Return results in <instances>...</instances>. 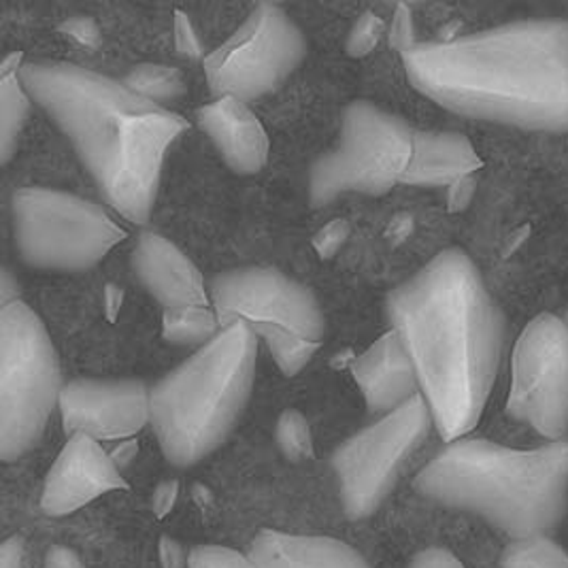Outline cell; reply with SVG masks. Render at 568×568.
<instances>
[{"label": "cell", "instance_id": "1", "mask_svg": "<svg viewBox=\"0 0 568 568\" xmlns=\"http://www.w3.org/2000/svg\"><path fill=\"white\" fill-rule=\"evenodd\" d=\"M445 443L465 439L488 405L507 324L470 256L449 247L386 301Z\"/></svg>", "mask_w": 568, "mask_h": 568}, {"label": "cell", "instance_id": "2", "mask_svg": "<svg viewBox=\"0 0 568 568\" xmlns=\"http://www.w3.org/2000/svg\"><path fill=\"white\" fill-rule=\"evenodd\" d=\"M400 55L415 90L452 113L568 132V20H521Z\"/></svg>", "mask_w": 568, "mask_h": 568}, {"label": "cell", "instance_id": "3", "mask_svg": "<svg viewBox=\"0 0 568 568\" xmlns=\"http://www.w3.org/2000/svg\"><path fill=\"white\" fill-rule=\"evenodd\" d=\"M20 78L32 103L69 139L104 201L132 224H145L166 154L187 120L120 79L71 62H24Z\"/></svg>", "mask_w": 568, "mask_h": 568}, {"label": "cell", "instance_id": "4", "mask_svg": "<svg viewBox=\"0 0 568 568\" xmlns=\"http://www.w3.org/2000/svg\"><path fill=\"white\" fill-rule=\"evenodd\" d=\"M414 484L424 498L484 517L514 541L547 535L567 514L568 439L537 449L454 440Z\"/></svg>", "mask_w": 568, "mask_h": 568}, {"label": "cell", "instance_id": "5", "mask_svg": "<svg viewBox=\"0 0 568 568\" xmlns=\"http://www.w3.org/2000/svg\"><path fill=\"white\" fill-rule=\"evenodd\" d=\"M258 341L231 324L152 386L150 424L171 465H199L229 439L252 396Z\"/></svg>", "mask_w": 568, "mask_h": 568}, {"label": "cell", "instance_id": "6", "mask_svg": "<svg viewBox=\"0 0 568 568\" xmlns=\"http://www.w3.org/2000/svg\"><path fill=\"white\" fill-rule=\"evenodd\" d=\"M62 371L43 320L24 301L0 307V458L13 463L43 439L60 407Z\"/></svg>", "mask_w": 568, "mask_h": 568}, {"label": "cell", "instance_id": "7", "mask_svg": "<svg viewBox=\"0 0 568 568\" xmlns=\"http://www.w3.org/2000/svg\"><path fill=\"white\" fill-rule=\"evenodd\" d=\"M414 136L415 130L403 118L377 104H347L335 150L311 164V207H324L347 192L388 194L396 183H403L414 155Z\"/></svg>", "mask_w": 568, "mask_h": 568}, {"label": "cell", "instance_id": "8", "mask_svg": "<svg viewBox=\"0 0 568 568\" xmlns=\"http://www.w3.org/2000/svg\"><path fill=\"white\" fill-rule=\"evenodd\" d=\"M20 258L41 271H85L129 233L101 205L62 190L22 187L11 199Z\"/></svg>", "mask_w": 568, "mask_h": 568}, {"label": "cell", "instance_id": "9", "mask_svg": "<svg viewBox=\"0 0 568 568\" xmlns=\"http://www.w3.org/2000/svg\"><path fill=\"white\" fill-rule=\"evenodd\" d=\"M305 58V32L280 4L260 2L203 67L215 97L252 103L280 90Z\"/></svg>", "mask_w": 568, "mask_h": 568}, {"label": "cell", "instance_id": "10", "mask_svg": "<svg viewBox=\"0 0 568 568\" xmlns=\"http://www.w3.org/2000/svg\"><path fill=\"white\" fill-rule=\"evenodd\" d=\"M433 426L430 409L417 394L336 447L333 468L347 517L364 519L379 509Z\"/></svg>", "mask_w": 568, "mask_h": 568}, {"label": "cell", "instance_id": "11", "mask_svg": "<svg viewBox=\"0 0 568 568\" xmlns=\"http://www.w3.org/2000/svg\"><path fill=\"white\" fill-rule=\"evenodd\" d=\"M507 412L541 437L568 435V326L565 317L541 313L521 331L511 361Z\"/></svg>", "mask_w": 568, "mask_h": 568}, {"label": "cell", "instance_id": "12", "mask_svg": "<svg viewBox=\"0 0 568 568\" xmlns=\"http://www.w3.org/2000/svg\"><path fill=\"white\" fill-rule=\"evenodd\" d=\"M209 298L222 328L236 322L252 328L277 326L320 343L326 335V317L313 292L277 268L243 266L220 273L209 284Z\"/></svg>", "mask_w": 568, "mask_h": 568}, {"label": "cell", "instance_id": "13", "mask_svg": "<svg viewBox=\"0 0 568 568\" xmlns=\"http://www.w3.org/2000/svg\"><path fill=\"white\" fill-rule=\"evenodd\" d=\"M58 412L69 437L129 440L152 419V388L141 379L81 377L64 384Z\"/></svg>", "mask_w": 568, "mask_h": 568}, {"label": "cell", "instance_id": "14", "mask_svg": "<svg viewBox=\"0 0 568 568\" xmlns=\"http://www.w3.org/2000/svg\"><path fill=\"white\" fill-rule=\"evenodd\" d=\"M118 490H129V484L101 440L71 435L45 475L41 509L52 517L71 516Z\"/></svg>", "mask_w": 568, "mask_h": 568}, {"label": "cell", "instance_id": "15", "mask_svg": "<svg viewBox=\"0 0 568 568\" xmlns=\"http://www.w3.org/2000/svg\"><path fill=\"white\" fill-rule=\"evenodd\" d=\"M132 271L164 310H211L199 266L158 233H143L132 252Z\"/></svg>", "mask_w": 568, "mask_h": 568}, {"label": "cell", "instance_id": "16", "mask_svg": "<svg viewBox=\"0 0 568 568\" xmlns=\"http://www.w3.org/2000/svg\"><path fill=\"white\" fill-rule=\"evenodd\" d=\"M371 414L386 415L419 394L414 362L400 335L388 333L371 343L349 366Z\"/></svg>", "mask_w": 568, "mask_h": 568}, {"label": "cell", "instance_id": "17", "mask_svg": "<svg viewBox=\"0 0 568 568\" xmlns=\"http://www.w3.org/2000/svg\"><path fill=\"white\" fill-rule=\"evenodd\" d=\"M196 122L236 175H256L266 166L271 141L250 103L217 97L196 111Z\"/></svg>", "mask_w": 568, "mask_h": 568}, {"label": "cell", "instance_id": "18", "mask_svg": "<svg viewBox=\"0 0 568 568\" xmlns=\"http://www.w3.org/2000/svg\"><path fill=\"white\" fill-rule=\"evenodd\" d=\"M250 556L258 568H373L349 542L280 530H262Z\"/></svg>", "mask_w": 568, "mask_h": 568}, {"label": "cell", "instance_id": "19", "mask_svg": "<svg viewBox=\"0 0 568 568\" xmlns=\"http://www.w3.org/2000/svg\"><path fill=\"white\" fill-rule=\"evenodd\" d=\"M484 166L473 143L460 132L415 130L414 155L405 171V185L452 187Z\"/></svg>", "mask_w": 568, "mask_h": 568}, {"label": "cell", "instance_id": "20", "mask_svg": "<svg viewBox=\"0 0 568 568\" xmlns=\"http://www.w3.org/2000/svg\"><path fill=\"white\" fill-rule=\"evenodd\" d=\"M24 53H9L0 64V162L7 164L18 148L27 124L32 99L22 83L20 71Z\"/></svg>", "mask_w": 568, "mask_h": 568}, {"label": "cell", "instance_id": "21", "mask_svg": "<svg viewBox=\"0 0 568 568\" xmlns=\"http://www.w3.org/2000/svg\"><path fill=\"white\" fill-rule=\"evenodd\" d=\"M222 333V324L213 310H164L162 336L171 345L203 347Z\"/></svg>", "mask_w": 568, "mask_h": 568}, {"label": "cell", "instance_id": "22", "mask_svg": "<svg viewBox=\"0 0 568 568\" xmlns=\"http://www.w3.org/2000/svg\"><path fill=\"white\" fill-rule=\"evenodd\" d=\"M122 81L139 97L162 106L164 103L178 101L185 94V81L180 69L169 64H155V62L136 64L134 69H130L129 75Z\"/></svg>", "mask_w": 568, "mask_h": 568}, {"label": "cell", "instance_id": "23", "mask_svg": "<svg viewBox=\"0 0 568 568\" xmlns=\"http://www.w3.org/2000/svg\"><path fill=\"white\" fill-rule=\"evenodd\" d=\"M254 331L285 377H296L322 347L320 341L292 335L277 326H254Z\"/></svg>", "mask_w": 568, "mask_h": 568}, {"label": "cell", "instance_id": "24", "mask_svg": "<svg viewBox=\"0 0 568 568\" xmlns=\"http://www.w3.org/2000/svg\"><path fill=\"white\" fill-rule=\"evenodd\" d=\"M503 568H568V554L547 535L516 539L511 542L503 558Z\"/></svg>", "mask_w": 568, "mask_h": 568}, {"label": "cell", "instance_id": "25", "mask_svg": "<svg viewBox=\"0 0 568 568\" xmlns=\"http://www.w3.org/2000/svg\"><path fill=\"white\" fill-rule=\"evenodd\" d=\"M275 439L285 458L292 463H303L313 456V437L307 417L298 409H285L277 419Z\"/></svg>", "mask_w": 568, "mask_h": 568}, {"label": "cell", "instance_id": "26", "mask_svg": "<svg viewBox=\"0 0 568 568\" xmlns=\"http://www.w3.org/2000/svg\"><path fill=\"white\" fill-rule=\"evenodd\" d=\"M386 24L375 11H364L347 34L345 52L349 58H366L379 45Z\"/></svg>", "mask_w": 568, "mask_h": 568}, {"label": "cell", "instance_id": "27", "mask_svg": "<svg viewBox=\"0 0 568 568\" xmlns=\"http://www.w3.org/2000/svg\"><path fill=\"white\" fill-rule=\"evenodd\" d=\"M187 568H258L250 554L222 545H196L187 554Z\"/></svg>", "mask_w": 568, "mask_h": 568}, {"label": "cell", "instance_id": "28", "mask_svg": "<svg viewBox=\"0 0 568 568\" xmlns=\"http://www.w3.org/2000/svg\"><path fill=\"white\" fill-rule=\"evenodd\" d=\"M349 236V224L345 220H333L313 236V250L322 260H331L345 245Z\"/></svg>", "mask_w": 568, "mask_h": 568}, {"label": "cell", "instance_id": "29", "mask_svg": "<svg viewBox=\"0 0 568 568\" xmlns=\"http://www.w3.org/2000/svg\"><path fill=\"white\" fill-rule=\"evenodd\" d=\"M175 50L181 58L187 60H196L203 55L199 34L194 32L190 18L183 11H175Z\"/></svg>", "mask_w": 568, "mask_h": 568}, {"label": "cell", "instance_id": "30", "mask_svg": "<svg viewBox=\"0 0 568 568\" xmlns=\"http://www.w3.org/2000/svg\"><path fill=\"white\" fill-rule=\"evenodd\" d=\"M389 45L400 53L414 48V34H412V13L405 4H398L394 22L389 27Z\"/></svg>", "mask_w": 568, "mask_h": 568}, {"label": "cell", "instance_id": "31", "mask_svg": "<svg viewBox=\"0 0 568 568\" xmlns=\"http://www.w3.org/2000/svg\"><path fill=\"white\" fill-rule=\"evenodd\" d=\"M60 32H62L64 37L75 39L78 43L85 45V48H94V45H99V41H101L99 27H97L90 18H69L67 22L60 24Z\"/></svg>", "mask_w": 568, "mask_h": 568}, {"label": "cell", "instance_id": "32", "mask_svg": "<svg viewBox=\"0 0 568 568\" xmlns=\"http://www.w3.org/2000/svg\"><path fill=\"white\" fill-rule=\"evenodd\" d=\"M409 568H465V565L449 549L428 547L415 556Z\"/></svg>", "mask_w": 568, "mask_h": 568}, {"label": "cell", "instance_id": "33", "mask_svg": "<svg viewBox=\"0 0 568 568\" xmlns=\"http://www.w3.org/2000/svg\"><path fill=\"white\" fill-rule=\"evenodd\" d=\"M180 494V484L178 481H164L160 484L154 491V511L155 516L164 517L175 505Z\"/></svg>", "mask_w": 568, "mask_h": 568}, {"label": "cell", "instance_id": "34", "mask_svg": "<svg viewBox=\"0 0 568 568\" xmlns=\"http://www.w3.org/2000/svg\"><path fill=\"white\" fill-rule=\"evenodd\" d=\"M0 568H24V542L11 537L0 545Z\"/></svg>", "mask_w": 568, "mask_h": 568}, {"label": "cell", "instance_id": "35", "mask_svg": "<svg viewBox=\"0 0 568 568\" xmlns=\"http://www.w3.org/2000/svg\"><path fill=\"white\" fill-rule=\"evenodd\" d=\"M45 568H83L78 556L67 547H53L45 558Z\"/></svg>", "mask_w": 568, "mask_h": 568}, {"label": "cell", "instance_id": "36", "mask_svg": "<svg viewBox=\"0 0 568 568\" xmlns=\"http://www.w3.org/2000/svg\"><path fill=\"white\" fill-rule=\"evenodd\" d=\"M0 298H2V305H0V307L11 305V303H16V301H22V298H20V285H18V280L11 275L9 268H4L2 275H0Z\"/></svg>", "mask_w": 568, "mask_h": 568}, {"label": "cell", "instance_id": "37", "mask_svg": "<svg viewBox=\"0 0 568 568\" xmlns=\"http://www.w3.org/2000/svg\"><path fill=\"white\" fill-rule=\"evenodd\" d=\"M160 554H162V562H164V567L166 568H181L183 562L187 565V556L183 554V549H181L180 545L175 541L162 539Z\"/></svg>", "mask_w": 568, "mask_h": 568}, {"label": "cell", "instance_id": "38", "mask_svg": "<svg viewBox=\"0 0 568 568\" xmlns=\"http://www.w3.org/2000/svg\"><path fill=\"white\" fill-rule=\"evenodd\" d=\"M412 229H414V222H412L409 215H396V217L389 222L386 234H388V239L403 241V239H407V234L412 233Z\"/></svg>", "mask_w": 568, "mask_h": 568}, {"label": "cell", "instance_id": "39", "mask_svg": "<svg viewBox=\"0 0 568 568\" xmlns=\"http://www.w3.org/2000/svg\"><path fill=\"white\" fill-rule=\"evenodd\" d=\"M104 305H106L109 320H115L118 311L122 307V290L115 287V285H109L106 292H104Z\"/></svg>", "mask_w": 568, "mask_h": 568}, {"label": "cell", "instance_id": "40", "mask_svg": "<svg viewBox=\"0 0 568 568\" xmlns=\"http://www.w3.org/2000/svg\"><path fill=\"white\" fill-rule=\"evenodd\" d=\"M134 454H136V443H134V440H126V443H122V445H120L111 456H113L115 465L124 466L129 465Z\"/></svg>", "mask_w": 568, "mask_h": 568}, {"label": "cell", "instance_id": "41", "mask_svg": "<svg viewBox=\"0 0 568 568\" xmlns=\"http://www.w3.org/2000/svg\"><path fill=\"white\" fill-rule=\"evenodd\" d=\"M565 322H567V326H568V310H567V315H565Z\"/></svg>", "mask_w": 568, "mask_h": 568}]
</instances>
